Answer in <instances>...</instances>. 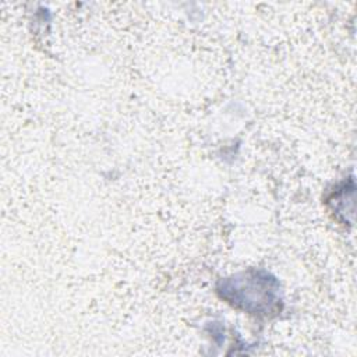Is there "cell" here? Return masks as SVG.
Wrapping results in <instances>:
<instances>
[{"instance_id": "1", "label": "cell", "mask_w": 357, "mask_h": 357, "mask_svg": "<svg viewBox=\"0 0 357 357\" xmlns=\"http://www.w3.org/2000/svg\"><path fill=\"white\" fill-rule=\"evenodd\" d=\"M216 290L230 305L250 314L272 317L282 311L280 284L266 271L251 268L220 279Z\"/></svg>"}]
</instances>
